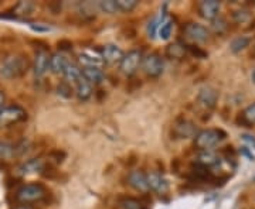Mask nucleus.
Returning a JSON list of instances; mask_svg holds the SVG:
<instances>
[{
	"mask_svg": "<svg viewBox=\"0 0 255 209\" xmlns=\"http://www.w3.org/2000/svg\"><path fill=\"white\" fill-rule=\"evenodd\" d=\"M28 68H30V61L26 55H7L0 63V76L4 79H16L27 72Z\"/></svg>",
	"mask_w": 255,
	"mask_h": 209,
	"instance_id": "nucleus-1",
	"label": "nucleus"
},
{
	"mask_svg": "<svg viewBox=\"0 0 255 209\" xmlns=\"http://www.w3.org/2000/svg\"><path fill=\"white\" fill-rule=\"evenodd\" d=\"M47 195V190L41 184H24L16 192V201L21 205H30L41 201Z\"/></svg>",
	"mask_w": 255,
	"mask_h": 209,
	"instance_id": "nucleus-2",
	"label": "nucleus"
},
{
	"mask_svg": "<svg viewBox=\"0 0 255 209\" xmlns=\"http://www.w3.org/2000/svg\"><path fill=\"white\" fill-rule=\"evenodd\" d=\"M226 139V133L220 129H206L197 133L194 137V147L200 151H209L210 148L216 147L221 140Z\"/></svg>",
	"mask_w": 255,
	"mask_h": 209,
	"instance_id": "nucleus-3",
	"label": "nucleus"
},
{
	"mask_svg": "<svg viewBox=\"0 0 255 209\" xmlns=\"http://www.w3.org/2000/svg\"><path fill=\"white\" fill-rule=\"evenodd\" d=\"M142 61H143L142 51L140 50H130L129 53L124 55V58L119 64V70L127 76H132L136 73L139 67H142Z\"/></svg>",
	"mask_w": 255,
	"mask_h": 209,
	"instance_id": "nucleus-4",
	"label": "nucleus"
},
{
	"mask_svg": "<svg viewBox=\"0 0 255 209\" xmlns=\"http://www.w3.org/2000/svg\"><path fill=\"white\" fill-rule=\"evenodd\" d=\"M142 70L149 78H159L164 71V61L162 55H159L157 53H152V54L143 57Z\"/></svg>",
	"mask_w": 255,
	"mask_h": 209,
	"instance_id": "nucleus-5",
	"label": "nucleus"
},
{
	"mask_svg": "<svg viewBox=\"0 0 255 209\" xmlns=\"http://www.w3.org/2000/svg\"><path fill=\"white\" fill-rule=\"evenodd\" d=\"M172 133H173L174 139H191V137L197 136L199 130L191 120L180 118L174 122Z\"/></svg>",
	"mask_w": 255,
	"mask_h": 209,
	"instance_id": "nucleus-6",
	"label": "nucleus"
},
{
	"mask_svg": "<svg viewBox=\"0 0 255 209\" xmlns=\"http://www.w3.org/2000/svg\"><path fill=\"white\" fill-rule=\"evenodd\" d=\"M26 119V112L20 106H9L0 112V128H9Z\"/></svg>",
	"mask_w": 255,
	"mask_h": 209,
	"instance_id": "nucleus-7",
	"label": "nucleus"
},
{
	"mask_svg": "<svg viewBox=\"0 0 255 209\" xmlns=\"http://www.w3.org/2000/svg\"><path fill=\"white\" fill-rule=\"evenodd\" d=\"M184 34L193 43H206L210 38V30L199 23H189L184 26Z\"/></svg>",
	"mask_w": 255,
	"mask_h": 209,
	"instance_id": "nucleus-8",
	"label": "nucleus"
},
{
	"mask_svg": "<svg viewBox=\"0 0 255 209\" xmlns=\"http://www.w3.org/2000/svg\"><path fill=\"white\" fill-rule=\"evenodd\" d=\"M219 100V92L213 86H203L197 93V102L204 109H214Z\"/></svg>",
	"mask_w": 255,
	"mask_h": 209,
	"instance_id": "nucleus-9",
	"label": "nucleus"
},
{
	"mask_svg": "<svg viewBox=\"0 0 255 209\" xmlns=\"http://www.w3.org/2000/svg\"><path fill=\"white\" fill-rule=\"evenodd\" d=\"M101 57L104 60V64L108 65H115V64H121L122 58L125 53L119 48L118 46L115 44H107L101 48Z\"/></svg>",
	"mask_w": 255,
	"mask_h": 209,
	"instance_id": "nucleus-10",
	"label": "nucleus"
},
{
	"mask_svg": "<svg viewBox=\"0 0 255 209\" xmlns=\"http://www.w3.org/2000/svg\"><path fill=\"white\" fill-rule=\"evenodd\" d=\"M220 9H221V4L217 0H204L197 4L199 14L204 20H209V21H213L214 18L219 17Z\"/></svg>",
	"mask_w": 255,
	"mask_h": 209,
	"instance_id": "nucleus-11",
	"label": "nucleus"
},
{
	"mask_svg": "<svg viewBox=\"0 0 255 209\" xmlns=\"http://www.w3.org/2000/svg\"><path fill=\"white\" fill-rule=\"evenodd\" d=\"M50 58L51 55L47 53L46 50H38L34 57V64H33V70H34V75L36 76H43L50 70Z\"/></svg>",
	"mask_w": 255,
	"mask_h": 209,
	"instance_id": "nucleus-12",
	"label": "nucleus"
},
{
	"mask_svg": "<svg viewBox=\"0 0 255 209\" xmlns=\"http://www.w3.org/2000/svg\"><path fill=\"white\" fill-rule=\"evenodd\" d=\"M128 184L139 192L149 191V185H147V178L146 174L140 170H133L128 175Z\"/></svg>",
	"mask_w": 255,
	"mask_h": 209,
	"instance_id": "nucleus-13",
	"label": "nucleus"
},
{
	"mask_svg": "<svg viewBox=\"0 0 255 209\" xmlns=\"http://www.w3.org/2000/svg\"><path fill=\"white\" fill-rule=\"evenodd\" d=\"M146 178H147L149 190L157 192V194H164L167 191V188H169L167 181L164 180V177L159 171H150L149 174H146Z\"/></svg>",
	"mask_w": 255,
	"mask_h": 209,
	"instance_id": "nucleus-14",
	"label": "nucleus"
},
{
	"mask_svg": "<svg viewBox=\"0 0 255 209\" xmlns=\"http://www.w3.org/2000/svg\"><path fill=\"white\" fill-rule=\"evenodd\" d=\"M78 61L82 65V68L87 67H98L101 68L104 64V60L101 57V53H92V51H82L78 55Z\"/></svg>",
	"mask_w": 255,
	"mask_h": 209,
	"instance_id": "nucleus-15",
	"label": "nucleus"
},
{
	"mask_svg": "<svg viewBox=\"0 0 255 209\" xmlns=\"http://www.w3.org/2000/svg\"><path fill=\"white\" fill-rule=\"evenodd\" d=\"M82 76L91 85H100L105 79V73L98 67H87L82 68Z\"/></svg>",
	"mask_w": 255,
	"mask_h": 209,
	"instance_id": "nucleus-16",
	"label": "nucleus"
},
{
	"mask_svg": "<svg viewBox=\"0 0 255 209\" xmlns=\"http://www.w3.org/2000/svg\"><path fill=\"white\" fill-rule=\"evenodd\" d=\"M237 125L244 128H253L255 125V102L248 105L237 118Z\"/></svg>",
	"mask_w": 255,
	"mask_h": 209,
	"instance_id": "nucleus-17",
	"label": "nucleus"
},
{
	"mask_svg": "<svg viewBox=\"0 0 255 209\" xmlns=\"http://www.w3.org/2000/svg\"><path fill=\"white\" fill-rule=\"evenodd\" d=\"M46 168V165L43 163V160L40 158H33V160H28L26 163L23 164L20 168H18V173L21 175H30V174L36 173H43V170Z\"/></svg>",
	"mask_w": 255,
	"mask_h": 209,
	"instance_id": "nucleus-18",
	"label": "nucleus"
},
{
	"mask_svg": "<svg viewBox=\"0 0 255 209\" xmlns=\"http://www.w3.org/2000/svg\"><path fill=\"white\" fill-rule=\"evenodd\" d=\"M92 85L90 82L87 81L84 76H81L78 82L75 83V95H77V98L82 102H85V100H88L92 96Z\"/></svg>",
	"mask_w": 255,
	"mask_h": 209,
	"instance_id": "nucleus-19",
	"label": "nucleus"
},
{
	"mask_svg": "<svg viewBox=\"0 0 255 209\" xmlns=\"http://www.w3.org/2000/svg\"><path fill=\"white\" fill-rule=\"evenodd\" d=\"M68 63L70 61L65 58L64 54H60V53L53 54L51 58H50V71L54 75H63L64 71H65V67L68 65Z\"/></svg>",
	"mask_w": 255,
	"mask_h": 209,
	"instance_id": "nucleus-20",
	"label": "nucleus"
},
{
	"mask_svg": "<svg viewBox=\"0 0 255 209\" xmlns=\"http://www.w3.org/2000/svg\"><path fill=\"white\" fill-rule=\"evenodd\" d=\"M174 23L170 17L166 16V13L160 16V23H159V28H157V34L162 40H169L172 33H173Z\"/></svg>",
	"mask_w": 255,
	"mask_h": 209,
	"instance_id": "nucleus-21",
	"label": "nucleus"
},
{
	"mask_svg": "<svg viewBox=\"0 0 255 209\" xmlns=\"http://www.w3.org/2000/svg\"><path fill=\"white\" fill-rule=\"evenodd\" d=\"M63 76L68 83H77L82 76V68H80L75 63H68V65L65 67Z\"/></svg>",
	"mask_w": 255,
	"mask_h": 209,
	"instance_id": "nucleus-22",
	"label": "nucleus"
},
{
	"mask_svg": "<svg viewBox=\"0 0 255 209\" xmlns=\"http://www.w3.org/2000/svg\"><path fill=\"white\" fill-rule=\"evenodd\" d=\"M220 163L219 155L213 151H201L199 157H197V164L204 167V168H210V167H214Z\"/></svg>",
	"mask_w": 255,
	"mask_h": 209,
	"instance_id": "nucleus-23",
	"label": "nucleus"
},
{
	"mask_svg": "<svg viewBox=\"0 0 255 209\" xmlns=\"http://www.w3.org/2000/svg\"><path fill=\"white\" fill-rule=\"evenodd\" d=\"M187 55V48L180 43H173L166 47V57L172 60H183Z\"/></svg>",
	"mask_w": 255,
	"mask_h": 209,
	"instance_id": "nucleus-24",
	"label": "nucleus"
},
{
	"mask_svg": "<svg viewBox=\"0 0 255 209\" xmlns=\"http://www.w3.org/2000/svg\"><path fill=\"white\" fill-rule=\"evenodd\" d=\"M250 44H251V38H250V37H236V38L230 43V51L234 53V54H238V53L244 51L247 47H250Z\"/></svg>",
	"mask_w": 255,
	"mask_h": 209,
	"instance_id": "nucleus-25",
	"label": "nucleus"
},
{
	"mask_svg": "<svg viewBox=\"0 0 255 209\" xmlns=\"http://www.w3.org/2000/svg\"><path fill=\"white\" fill-rule=\"evenodd\" d=\"M16 154V147L6 141H0V161H10Z\"/></svg>",
	"mask_w": 255,
	"mask_h": 209,
	"instance_id": "nucleus-26",
	"label": "nucleus"
},
{
	"mask_svg": "<svg viewBox=\"0 0 255 209\" xmlns=\"http://www.w3.org/2000/svg\"><path fill=\"white\" fill-rule=\"evenodd\" d=\"M33 10H34V3H31V1H20V3H17L14 6L13 14H14V17L16 16H30L33 13Z\"/></svg>",
	"mask_w": 255,
	"mask_h": 209,
	"instance_id": "nucleus-27",
	"label": "nucleus"
},
{
	"mask_svg": "<svg viewBox=\"0 0 255 209\" xmlns=\"http://www.w3.org/2000/svg\"><path fill=\"white\" fill-rule=\"evenodd\" d=\"M97 7H98L102 13H107V14H115V13H119L118 7H117V0H102V1H98Z\"/></svg>",
	"mask_w": 255,
	"mask_h": 209,
	"instance_id": "nucleus-28",
	"label": "nucleus"
},
{
	"mask_svg": "<svg viewBox=\"0 0 255 209\" xmlns=\"http://www.w3.org/2000/svg\"><path fill=\"white\" fill-rule=\"evenodd\" d=\"M139 4L137 0H117V7L121 13H130L135 10Z\"/></svg>",
	"mask_w": 255,
	"mask_h": 209,
	"instance_id": "nucleus-29",
	"label": "nucleus"
},
{
	"mask_svg": "<svg viewBox=\"0 0 255 209\" xmlns=\"http://www.w3.org/2000/svg\"><path fill=\"white\" fill-rule=\"evenodd\" d=\"M119 208L121 209H140L142 208V204L140 201L136 198H132V197H127V198H122L119 200Z\"/></svg>",
	"mask_w": 255,
	"mask_h": 209,
	"instance_id": "nucleus-30",
	"label": "nucleus"
},
{
	"mask_svg": "<svg viewBox=\"0 0 255 209\" xmlns=\"http://www.w3.org/2000/svg\"><path fill=\"white\" fill-rule=\"evenodd\" d=\"M228 28V24L227 21H226V18L223 17H217L214 18L213 21H211V30L216 33V34H219V36H221V34H224L226 31H227Z\"/></svg>",
	"mask_w": 255,
	"mask_h": 209,
	"instance_id": "nucleus-31",
	"label": "nucleus"
},
{
	"mask_svg": "<svg viewBox=\"0 0 255 209\" xmlns=\"http://www.w3.org/2000/svg\"><path fill=\"white\" fill-rule=\"evenodd\" d=\"M159 23H160V17L152 18L147 24V36L150 38H155V36L157 34V28H159Z\"/></svg>",
	"mask_w": 255,
	"mask_h": 209,
	"instance_id": "nucleus-32",
	"label": "nucleus"
},
{
	"mask_svg": "<svg viewBox=\"0 0 255 209\" xmlns=\"http://www.w3.org/2000/svg\"><path fill=\"white\" fill-rule=\"evenodd\" d=\"M250 17H251V14L247 10H237V11L233 13V18L237 23H246V21L250 20Z\"/></svg>",
	"mask_w": 255,
	"mask_h": 209,
	"instance_id": "nucleus-33",
	"label": "nucleus"
},
{
	"mask_svg": "<svg viewBox=\"0 0 255 209\" xmlns=\"http://www.w3.org/2000/svg\"><path fill=\"white\" fill-rule=\"evenodd\" d=\"M187 53H190L191 55H194L196 58H207V53L204 50H201L200 47L196 46H186Z\"/></svg>",
	"mask_w": 255,
	"mask_h": 209,
	"instance_id": "nucleus-34",
	"label": "nucleus"
},
{
	"mask_svg": "<svg viewBox=\"0 0 255 209\" xmlns=\"http://www.w3.org/2000/svg\"><path fill=\"white\" fill-rule=\"evenodd\" d=\"M71 92H73V89L70 88L68 82H65V83H61V85L58 86V93H61V95H64L65 98L71 96Z\"/></svg>",
	"mask_w": 255,
	"mask_h": 209,
	"instance_id": "nucleus-35",
	"label": "nucleus"
},
{
	"mask_svg": "<svg viewBox=\"0 0 255 209\" xmlns=\"http://www.w3.org/2000/svg\"><path fill=\"white\" fill-rule=\"evenodd\" d=\"M243 139L244 141H247L250 145H253V148H255V137L250 136V135H243Z\"/></svg>",
	"mask_w": 255,
	"mask_h": 209,
	"instance_id": "nucleus-36",
	"label": "nucleus"
},
{
	"mask_svg": "<svg viewBox=\"0 0 255 209\" xmlns=\"http://www.w3.org/2000/svg\"><path fill=\"white\" fill-rule=\"evenodd\" d=\"M58 48H61V50H71L73 44L70 41H60L58 43Z\"/></svg>",
	"mask_w": 255,
	"mask_h": 209,
	"instance_id": "nucleus-37",
	"label": "nucleus"
},
{
	"mask_svg": "<svg viewBox=\"0 0 255 209\" xmlns=\"http://www.w3.org/2000/svg\"><path fill=\"white\" fill-rule=\"evenodd\" d=\"M4 100H6V96L3 92H0V112L4 109Z\"/></svg>",
	"mask_w": 255,
	"mask_h": 209,
	"instance_id": "nucleus-38",
	"label": "nucleus"
},
{
	"mask_svg": "<svg viewBox=\"0 0 255 209\" xmlns=\"http://www.w3.org/2000/svg\"><path fill=\"white\" fill-rule=\"evenodd\" d=\"M13 209H34V208H33V207H30V205H21V204H20V205H17L16 208H13Z\"/></svg>",
	"mask_w": 255,
	"mask_h": 209,
	"instance_id": "nucleus-39",
	"label": "nucleus"
},
{
	"mask_svg": "<svg viewBox=\"0 0 255 209\" xmlns=\"http://www.w3.org/2000/svg\"><path fill=\"white\" fill-rule=\"evenodd\" d=\"M251 79H253V82H254V83H255V70H254V71H253V75H251Z\"/></svg>",
	"mask_w": 255,
	"mask_h": 209,
	"instance_id": "nucleus-40",
	"label": "nucleus"
},
{
	"mask_svg": "<svg viewBox=\"0 0 255 209\" xmlns=\"http://www.w3.org/2000/svg\"><path fill=\"white\" fill-rule=\"evenodd\" d=\"M251 57H254V58H255V46L253 47V51H251Z\"/></svg>",
	"mask_w": 255,
	"mask_h": 209,
	"instance_id": "nucleus-41",
	"label": "nucleus"
}]
</instances>
